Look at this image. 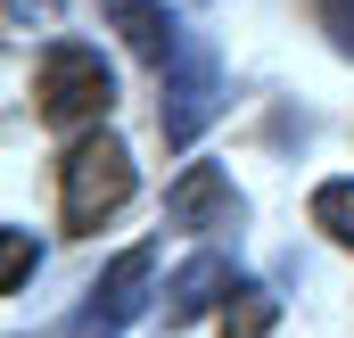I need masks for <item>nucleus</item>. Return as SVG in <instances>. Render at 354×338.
Returning a JSON list of instances; mask_svg holds the SVG:
<instances>
[{
	"label": "nucleus",
	"instance_id": "obj_1",
	"mask_svg": "<svg viewBox=\"0 0 354 338\" xmlns=\"http://www.w3.org/2000/svg\"><path fill=\"white\" fill-rule=\"evenodd\" d=\"M33 99H41V124L58 132H99L107 107H115V75L91 42H50L33 58Z\"/></svg>",
	"mask_w": 354,
	"mask_h": 338
},
{
	"label": "nucleus",
	"instance_id": "obj_2",
	"mask_svg": "<svg viewBox=\"0 0 354 338\" xmlns=\"http://www.w3.org/2000/svg\"><path fill=\"white\" fill-rule=\"evenodd\" d=\"M132 181H140V173H132V149H124L107 124L83 132V141L58 157V223H66V231H99V223L132 198Z\"/></svg>",
	"mask_w": 354,
	"mask_h": 338
},
{
	"label": "nucleus",
	"instance_id": "obj_3",
	"mask_svg": "<svg viewBox=\"0 0 354 338\" xmlns=\"http://www.w3.org/2000/svg\"><path fill=\"white\" fill-rule=\"evenodd\" d=\"M214 116H223V58H214V42L181 33V50L157 66V132H165V149H189Z\"/></svg>",
	"mask_w": 354,
	"mask_h": 338
},
{
	"label": "nucleus",
	"instance_id": "obj_4",
	"mask_svg": "<svg viewBox=\"0 0 354 338\" xmlns=\"http://www.w3.org/2000/svg\"><path fill=\"white\" fill-rule=\"evenodd\" d=\"M165 223L189 231V240H223V231L248 223V198H239V181L223 166H181L174 190H165Z\"/></svg>",
	"mask_w": 354,
	"mask_h": 338
},
{
	"label": "nucleus",
	"instance_id": "obj_5",
	"mask_svg": "<svg viewBox=\"0 0 354 338\" xmlns=\"http://www.w3.org/2000/svg\"><path fill=\"white\" fill-rule=\"evenodd\" d=\"M149 272H157V248H124L99 281H91V322H107V330H124V322H140L149 314Z\"/></svg>",
	"mask_w": 354,
	"mask_h": 338
},
{
	"label": "nucleus",
	"instance_id": "obj_6",
	"mask_svg": "<svg viewBox=\"0 0 354 338\" xmlns=\"http://www.w3.org/2000/svg\"><path fill=\"white\" fill-rule=\"evenodd\" d=\"M107 8V25L132 42V58H149V66H165L181 50V33H174V17H165V0H99Z\"/></svg>",
	"mask_w": 354,
	"mask_h": 338
},
{
	"label": "nucleus",
	"instance_id": "obj_7",
	"mask_svg": "<svg viewBox=\"0 0 354 338\" xmlns=\"http://www.w3.org/2000/svg\"><path fill=\"white\" fill-rule=\"evenodd\" d=\"M214 297H231V256H189L174 281H165V322H174V330L198 322Z\"/></svg>",
	"mask_w": 354,
	"mask_h": 338
},
{
	"label": "nucleus",
	"instance_id": "obj_8",
	"mask_svg": "<svg viewBox=\"0 0 354 338\" xmlns=\"http://www.w3.org/2000/svg\"><path fill=\"white\" fill-rule=\"evenodd\" d=\"M280 322V297L256 289V281H231V297H223V338H272Z\"/></svg>",
	"mask_w": 354,
	"mask_h": 338
},
{
	"label": "nucleus",
	"instance_id": "obj_9",
	"mask_svg": "<svg viewBox=\"0 0 354 338\" xmlns=\"http://www.w3.org/2000/svg\"><path fill=\"white\" fill-rule=\"evenodd\" d=\"M313 231H330V240L354 256V181H346V173L313 190Z\"/></svg>",
	"mask_w": 354,
	"mask_h": 338
},
{
	"label": "nucleus",
	"instance_id": "obj_10",
	"mask_svg": "<svg viewBox=\"0 0 354 338\" xmlns=\"http://www.w3.org/2000/svg\"><path fill=\"white\" fill-rule=\"evenodd\" d=\"M33 272H41V240L8 223V231H0V289H8V297H25V281H33Z\"/></svg>",
	"mask_w": 354,
	"mask_h": 338
},
{
	"label": "nucleus",
	"instance_id": "obj_11",
	"mask_svg": "<svg viewBox=\"0 0 354 338\" xmlns=\"http://www.w3.org/2000/svg\"><path fill=\"white\" fill-rule=\"evenodd\" d=\"M322 33H330V42L354 58V0H322Z\"/></svg>",
	"mask_w": 354,
	"mask_h": 338
},
{
	"label": "nucleus",
	"instance_id": "obj_12",
	"mask_svg": "<svg viewBox=\"0 0 354 338\" xmlns=\"http://www.w3.org/2000/svg\"><path fill=\"white\" fill-rule=\"evenodd\" d=\"M33 17H41V25H50V17H58V0H8V25H17V33H25V25H33Z\"/></svg>",
	"mask_w": 354,
	"mask_h": 338
}]
</instances>
